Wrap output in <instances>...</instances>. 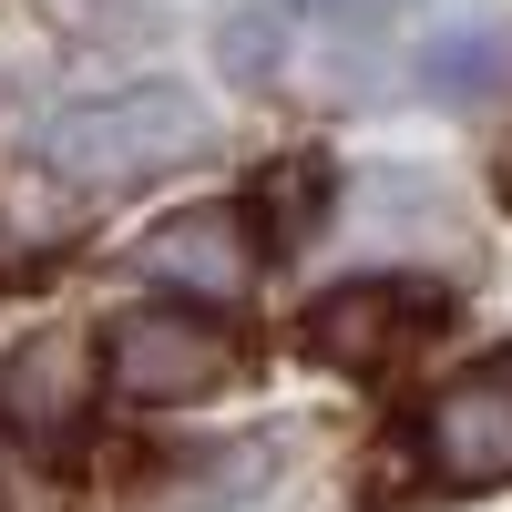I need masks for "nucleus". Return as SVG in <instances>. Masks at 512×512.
Masks as SVG:
<instances>
[{"label":"nucleus","mask_w":512,"mask_h":512,"mask_svg":"<svg viewBox=\"0 0 512 512\" xmlns=\"http://www.w3.org/2000/svg\"><path fill=\"white\" fill-rule=\"evenodd\" d=\"M205 144H216V123H205V103L185 82H123V93H103V103L52 123V164L72 185H103V195L144 185V175H164V164H185Z\"/></svg>","instance_id":"1"},{"label":"nucleus","mask_w":512,"mask_h":512,"mask_svg":"<svg viewBox=\"0 0 512 512\" xmlns=\"http://www.w3.org/2000/svg\"><path fill=\"white\" fill-rule=\"evenodd\" d=\"M420 461L441 492H492L512 482V349H482L472 369H451L431 410H420Z\"/></svg>","instance_id":"2"},{"label":"nucleus","mask_w":512,"mask_h":512,"mask_svg":"<svg viewBox=\"0 0 512 512\" xmlns=\"http://www.w3.org/2000/svg\"><path fill=\"white\" fill-rule=\"evenodd\" d=\"M226 328H205L195 308H134V318H113L103 338V390L113 400H134V410H164V400H205L226 379Z\"/></svg>","instance_id":"3"},{"label":"nucleus","mask_w":512,"mask_h":512,"mask_svg":"<svg viewBox=\"0 0 512 512\" xmlns=\"http://www.w3.org/2000/svg\"><path fill=\"white\" fill-rule=\"evenodd\" d=\"M420 328H431V287H410V277H349V287H328L308 308V349L328 369H390Z\"/></svg>","instance_id":"4"},{"label":"nucleus","mask_w":512,"mask_h":512,"mask_svg":"<svg viewBox=\"0 0 512 512\" xmlns=\"http://www.w3.org/2000/svg\"><path fill=\"white\" fill-rule=\"evenodd\" d=\"M246 236H256V226H246V205H185V216H164V226H154L144 267H154L164 287L205 297V308H226V297L256 287V246H246Z\"/></svg>","instance_id":"5"},{"label":"nucleus","mask_w":512,"mask_h":512,"mask_svg":"<svg viewBox=\"0 0 512 512\" xmlns=\"http://www.w3.org/2000/svg\"><path fill=\"white\" fill-rule=\"evenodd\" d=\"M287 31H297V0H246V11L226 21V41H216L226 82H256V93H267L277 62H287Z\"/></svg>","instance_id":"6"},{"label":"nucleus","mask_w":512,"mask_h":512,"mask_svg":"<svg viewBox=\"0 0 512 512\" xmlns=\"http://www.w3.org/2000/svg\"><path fill=\"white\" fill-rule=\"evenodd\" d=\"M72 379H82V349L72 338H41V349L11 369V410L31 431H52V420H72Z\"/></svg>","instance_id":"7"},{"label":"nucleus","mask_w":512,"mask_h":512,"mask_svg":"<svg viewBox=\"0 0 512 512\" xmlns=\"http://www.w3.org/2000/svg\"><path fill=\"white\" fill-rule=\"evenodd\" d=\"M492 72H502V41H492V31H451V41H431V52H420V82H431L441 103H482Z\"/></svg>","instance_id":"8"},{"label":"nucleus","mask_w":512,"mask_h":512,"mask_svg":"<svg viewBox=\"0 0 512 512\" xmlns=\"http://www.w3.org/2000/svg\"><path fill=\"white\" fill-rule=\"evenodd\" d=\"M41 21L72 31V41H93V31H123V0H41Z\"/></svg>","instance_id":"9"},{"label":"nucleus","mask_w":512,"mask_h":512,"mask_svg":"<svg viewBox=\"0 0 512 512\" xmlns=\"http://www.w3.org/2000/svg\"><path fill=\"white\" fill-rule=\"evenodd\" d=\"M308 21H338V31H379V21H400L410 0H297Z\"/></svg>","instance_id":"10"}]
</instances>
